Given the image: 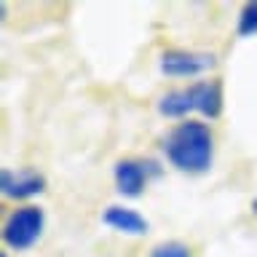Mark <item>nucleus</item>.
Instances as JSON below:
<instances>
[{
  "label": "nucleus",
  "instance_id": "1",
  "mask_svg": "<svg viewBox=\"0 0 257 257\" xmlns=\"http://www.w3.org/2000/svg\"><path fill=\"white\" fill-rule=\"evenodd\" d=\"M166 161L177 172L185 174H204L212 169L214 161V134L209 123L196 118L180 120L161 142Z\"/></svg>",
  "mask_w": 257,
  "mask_h": 257
},
{
  "label": "nucleus",
  "instance_id": "2",
  "mask_svg": "<svg viewBox=\"0 0 257 257\" xmlns=\"http://www.w3.org/2000/svg\"><path fill=\"white\" fill-rule=\"evenodd\" d=\"M46 230V212L35 204L14 209L3 222V244L14 252H27L40 241Z\"/></svg>",
  "mask_w": 257,
  "mask_h": 257
},
{
  "label": "nucleus",
  "instance_id": "3",
  "mask_svg": "<svg viewBox=\"0 0 257 257\" xmlns=\"http://www.w3.org/2000/svg\"><path fill=\"white\" fill-rule=\"evenodd\" d=\"M156 177H161V166L153 158H120L112 166V182L123 198H140L148 182Z\"/></svg>",
  "mask_w": 257,
  "mask_h": 257
},
{
  "label": "nucleus",
  "instance_id": "4",
  "mask_svg": "<svg viewBox=\"0 0 257 257\" xmlns=\"http://www.w3.org/2000/svg\"><path fill=\"white\" fill-rule=\"evenodd\" d=\"M217 64L212 51H193V48H166L161 51L158 70L166 78H198L206 75Z\"/></svg>",
  "mask_w": 257,
  "mask_h": 257
},
{
  "label": "nucleus",
  "instance_id": "5",
  "mask_svg": "<svg viewBox=\"0 0 257 257\" xmlns=\"http://www.w3.org/2000/svg\"><path fill=\"white\" fill-rule=\"evenodd\" d=\"M46 190V174L38 169H3L0 193L11 201H30Z\"/></svg>",
  "mask_w": 257,
  "mask_h": 257
},
{
  "label": "nucleus",
  "instance_id": "6",
  "mask_svg": "<svg viewBox=\"0 0 257 257\" xmlns=\"http://www.w3.org/2000/svg\"><path fill=\"white\" fill-rule=\"evenodd\" d=\"M190 94V104L193 112L204 115L209 120L220 118L222 107H225V94H222V83L220 80H196V83L188 86Z\"/></svg>",
  "mask_w": 257,
  "mask_h": 257
},
{
  "label": "nucleus",
  "instance_id": "7",
  "mask_svg": "<svg viewBox=\"0 0 257 257\" xmlns=\"http://www.w3.org/2000/svg\"><path fill=\"white\" fill-rule=\"evenodd\" d=\"M102 222L112 230L123 233V236H145L150 230L148 217L140 214L132 206H123V204H110L102 212Z\"/></svg>",
  "mask_w": 257,
  "mask_h": 257
},
{
  "label": "nucleus",
  "instance_id": "8",
  "mask_svg": "<svg viewBox=\"0 0 257 257\" xmlns=\"http://www.w3.org/2000/svg\"><path fill=\"white\" fill-rule=\"evenodd\" d=\"M236 32H238V38L257 35V0H249V3L241 6L238 19H236Z\"/></svg>",
  "mask_w": 257,
  "mask_h": 257
},
{
  "label": "nucleus",
  "instance_id": "9",
  "mask_svg": "<svg viewBox=\"0 0 257 257\" xmlns=\"http://www.w3.org/2000/svg\"><path fill=\"white\" fill-rule=\"evenodd\" d=\"M150 257H190V249L182 241H161L150 249Z\"/></svg>",
  "mask_w": 257,
  "mask_h": 257
},
{
  "label": "nucleus",
  "instance_id": "10",
  "mask_svg": "<svg viewBox=\"0 0 257 257\" xmlns=\"http://www.w3.org/2000/svg\"><path fill=\"white\" fill-rule=\"evenodd\" d=\"M252 212H254V217H257V198L252 201Z\"/></svg>",
  "mask_w": 257,
  "mask_h": 257
},
{
  "label": "nucleus",
  "instance_id": "11",
  "mask_svg": "<svg viewBox=\"0 0 257 257\" xmlns=\"http://www.w3.org/2000/svg\"><path fill=\"white\" fill-rule=\"evenodd\" d=\"M0 257H11V254H8V249H3V252H0Z\"/></svg>",
  "mask_w": 257,
  "mask_h": 257
}]
</instances>
